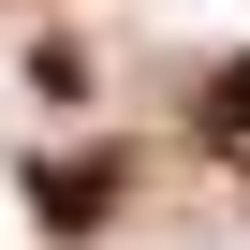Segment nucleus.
Wrapping results in <instances>:
<instances>
[{"instance_id": "nucleus-1", "label": "nucleus", "mask_w": 250, "mask_h": 250, "mask_svg": "<svg viewBox=\"0 0 250 250\" xmlns=\"http://www.w3.org/2000/svg\"><path fill=\"white\" fill-rule=\"evenodd\" d=\"M103 191H118V162H59V177H44V221H59V235H88V221H103Z\"/></svg>"}, {"instance_id": "nucleus-2", "label": "nucleus", "mask_w": 250, "mask_h": 250, "mask_svg": "<svg viewBox=\"0 0 250 250\" xmlns=\"http://www.w3.org/2000/svg\"><path fill=\"white\" fill-rule=\"evenodd\" d=\"M206 147H221V162H250V59H235V74H206Z\"/></svg>"}]
</instances>
